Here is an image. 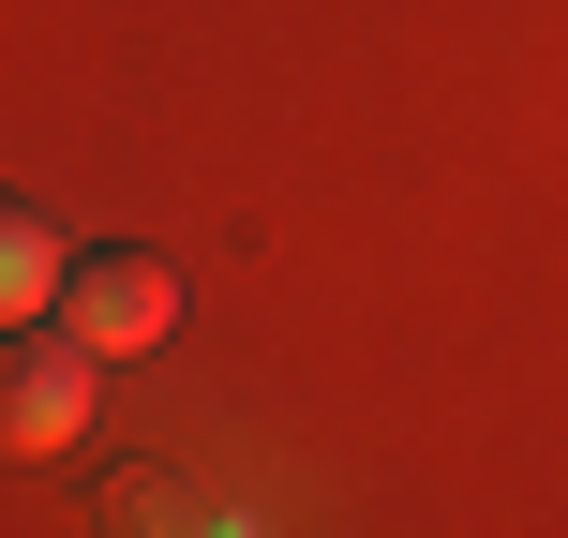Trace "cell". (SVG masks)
<instances>
[{
  "label": "cell",
  "instance_id": "2",
  "mask_svg": "<svg viewBox=\"0 0 568 538\" xmlns=\"http://www.w3.org/2000/svg\"><path fill=\"white\" fill-rule=\"evenodd\" d=\"M60 329H90L105 359H150V344L180 329V270L150 255V240H90L75 284H60Z\"/></svg>",
  "mask_w": 568,
  "mask_h": 538
},
{
  "label": "cell",
  "instance_id": "1",
  "mask_svg": "<svg viewBox=\"0 0 568 538\" xmlns=\"http://www.w3.org/2000/svg\"><path fill=\"white\" fill-rule=\"evenodd\" d=\"M90 374H105V344L90 329H16V359H0V449L16 464H45V449H75L90 434Z\"/></svg>",
  "mask_w": 568,
  "mask_h": 538
},
{
  "label": "cell",
  "instance_id": "4",
  "mask_svg": "<svg viewBox=\"0 0 568 538\" xmlns=\"http://www.w3.org/2000/svg\"><path fill=\"white\" fill-rule=\"evenodd\" d=\"M120 524H240V509H210L195 479H120Z\"/></svg>",
  "mask_w": 568,
  "mask_h": 538
},
{
  "label": "cell",
  "instance_id": "3",
  "mask_svg": "<svg viewBox=\"0 0 568 538\" xmlns=\"http://www.w3.org/2000/svg\"><path fill=\"white\" fill-rule=\"evenodd\" d=\"M60 284H75L60 225H45V210H0V314H16V329H45V314H60Z\"/></svg>",
  "mask_w": 568,
  "mask_h": 538
}]
</instances>
